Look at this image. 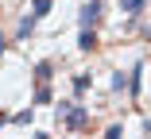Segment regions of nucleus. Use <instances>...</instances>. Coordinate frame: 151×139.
Returning <instances> with one entry per match:
<instances>
[{"mask_svg": "<svg viewBox=\"0 0 151 139\" xmlns=\"http://www.w3.org/2000/svg\"><path fill=\"white\" fill-rule=\"evenodd\" d=\"M101 23V0H89L81 8V27H97Z\"/></svg>", "mask_w": 151, "mask_h": 139, "instance_id": "obj_2", "label": "nucleus"}, {"mask_svg": "<svg viewBox=\"0 0 151 139\" xmlns=\"http://www.w3.org/2000/svg\"><path fill=\"white\" fill-rule=\"evenodd\" d=\"M35 19H39L35 12H31V16H23V19H19V31H16V35H19V39H27V35L35 31Z\"/></svg>", "mask_w": 151, "mask_h": 139, "instance_id": "obj_5", "label": "nucleus"}, {"mask_svg": "<svg viewBox=\"0 0 151 139\" xmlns=\"http://www.w3.org/2000/svg\"><path fill=\"white\" fill-rule=\"evenodd\" d=\"M31 12H35V16H47V12H50V0H31Z\"/></svg>", "mask_w": 151, "mask_h": 139, "instance_id": "obj_9", "label": "nucleus"}, {"mask_svg": "<svg viewBox=\"0 0 151 139\" xmlns=\"http://www.w3.org/2000/svg\"><path fill=\"white\" fill-rule=\"evenodd\" d=\"M93 46H97V35H93V27H81V39H78V50H85V54H89Z\"/></svg>", "mask_w": 151, "mask_h": 139, "instance_id": "obj_3", "label": "nucleus"}, {"mask_svg": "<svg viewBox=\"0 0 151 139\" xmlns=\"http://www.w3.org/2000/svg\"><path fill=\"white\" fill-rule=\"evenodd\" d=\"M47 101H50V89L39 85V89H35V104H47Z\"/></svg>", "mask_w": 151, "mask_h": 139, "instance_id": "obj_11", "label": "nucleus"}, {"mask_svg": "<svg viewBox=\"0 0 151 139\" xmlns=\"http://www.w3.org/2000/svg\"><path fill=\"white\" fill-rule=\"evenodd\" d=\"M58 120H62V128H70V131H81L89 124V112L78 101H62V104H58Z\"/></svg>", "mask_w": 151, "mask_h": 139, "instance_id": "obj_1", "label": "nucleus"}, {"mask_svg": "<svg viewBox=\"0 0 151 139\" xmlns=\"http://www.w3.org/2000/svg\"><path fill=\"white\" fill-rule=\"evenodd\" d=\"M50 73H54V66H50V62H39V66H35V77H39V85H47V81H50Z\"/></svg>", "mask_w": 151, "mask_h": 139, "instance_id": "obj_6", "label": "nucleus"}, {"mask_svg": "<svg viewBox=\"0 0 151 139\" xmlns=\"http://www.w3.org/2000/svg\"><path fill=\"white\" fill-rule=\"evenodd\" d=\"M4 46H8V43H4V35H0V54H4Z\"/></svg>", "mask_w": 151, "mask_h": 139, "instance_id": "obj_12", "label": "nucleus"}, {"mask_svg": "<svg viewBox=\"0 0 151 139\" xmlns=\"http://www.w3.org/2000/svg\"><path fill=\"white\" fill-rule=\"evenodd\" d=\"M143 4H147V0H120V12H128V16L136 19V16L143 12Z\"/></svg>", "mask_w": 151, "mask_h": 139, "instance_id": "obj_4", "label": "nucleus"}, {"mask_svg": "<svg viewBox=\"0 0 151 139\" xmlns=\"http://www.w3.org/2000/svg\"><path fill=\"white\" fill-rule=\"evenodd\" d=\"M89 85H93V81H89V73H78V77H74V89H78V93H85Z\"/></svg>", "mask_w": 151, "mask_h": 139, "instance_id": "obj_8", "label": "nucleus"}, {"mask_svg": "<svg viewBox=\"0 0 151 139\" xmlns=\"http://www.w3.org/2000/svg\"><path fill=\"white\" fill-rule=\"evenodd\" d=\"M112 89H132V73H112Z\"/></svg>", "mask_w": 151, "mask_h": 139, "instance_id": "obj_7", "label": "nucleus"}, {"mask_svg": "<svg viewBox=\"0 0 151 139\" xmlns=\"http://www.w3.org/2000/svg\"><path fill=\"white\" fill-rule=\"evenodd\" d=\"M31 112H35V104H31V108H23V112H16L12 120H16V124H31Z\"/></svg>", "mask_w": 151, "mask_h": 139, "instance_id": "obj_10", "label": "nucleus"}]
</instances>
